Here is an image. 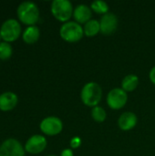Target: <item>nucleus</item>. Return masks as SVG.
Listing matches in <instances>:
<instances>
[{
    "label": "nucleus",
    "mask_w": 155,
    "mask_h": 156,
    "mask_svg": "<svg viewBox=\"0 0 155 156\" xmlns=\"http://www.w3.org/2000/svg\"><path fill=\"white\" fill-rule=\"evenodd\" d=\"M39 8L32 1H23L16 8V16L20 22L27 26H34L39 19Z\"/></svg>",
    "instance_id": "1"
},
{
    "label": "nucleus",
    "mask_w": 155,
    "mask_h": 156,
    "mask_svg": "<svg viewBox=\"0 0 155 156\" xmlns=\"http://www.w3.org/2000/svg\"><path fill=\"white\" fill-rule=\"evenodd\" d=\"M80 99L83 104L88 107L93 108L98 106L102 99L101 87L94 81L86 83L80 91Z\"/></svg>",
    "instance_id": "2"
},
{
    "label": "nucleus",
    "mask_w": 155,
    "mask_h": 156,
    "mask_svg": "<svg viewBox=\"0 0 155 156\" xmlns=\"http://www.w3.org/2000/svg\"><path fill=\"white\" fill-rule=\"evenodd\" d=\"M83 27L80 24L75 21L63 23L59 28V36L64 41L69 43H75L79 41L83 37Z\"/></svg>",
    "instance_id": "3"
},
{
    "label": "nucleus",
    "mask_w": 155,
    "mask_h": 156,
    "mask_svg": "<svg viewBox=\"0 0 155 156\" xmlns=\"http://www.w3.org/2000/svg\"><path fill=\"white\" fill-rule=\"evenodd\" d=\"M53 16L60 22H69L71 16H73L74 8L72 3L69 0H54L50 6Z\"/></svg>",
    "instance_id": "4"
},
{
    "label": "nucleus",
    "mask_w": 155,
    "mask_h": 156,
    "mask_svg": "<svg viewBox=\"0 0 155 156\" xmlns=\"http://www.w3.org/2000/svg\"><path fill=\"white\" fill-rule=\"evenodd\" d=\"M21 25L17 19L7 18L0 27V35L3 41L13 42L16 40L21 34Z\"/></svg>",
    "instance_id": "5"
},
{
    "label": "nucleus",
    "mask_w": 155,
    "mask_h": 156,
    "mask_svg": "<svg viewBox=\"0 0 155 156\" xmlns=\"http://www.w3.org/2000/svg\"><path fill=\"white\" fill-rule=\"evenodd\" d=\"M106 101L108 106L111 110L117 111L122 109L126 105L128 101V95L122 88H113L109 91Z\"/></svg>",
    "instance_id": "6"
},
{
    "label": "nucleus",
    "mask_w": 155,
    "mask_h": 156,
    "mask_svg": "<svg viewBox=\"0 0 155 156\" xmlns=\"http://www.w3.org/2000/svg\"><path fill=\"white\" fill-rule=\"evenodd\" d=\"M39 128L44 134L48 136H55L62 132L63 122L57 116H48L41 121Z\"/></svg>",
    "instance_id": "7"
},
{
    "label": "nucleus",
    "mask_w": 155,
    "mask_h": 156,
    "mask_svg": "<svg viewBox=\"0 0 155 156\" xmlns=\"http://www.w3.org/2000/svg\"><path fill=\"white\" fill-rule=\"evenodd\" d=\"M25 148L16 138H7L0 144V156H25Z\"/></svg>",
    "instance_id": "8"
},
{
    "label": "nucleus",
    "mask_w": 155,
    "mask_h": 156,
    "mask_svg": "<svg viewBox=\"0 0 155 156\" xmlns=\"http://www.w3.org/2000/svg\"><path fill=\"white\" fill-rule=\"evenodd\" d=\"M48 145V141L44 135L41 134H34L30 136L25 145V151L31 154H37L42 153Z\"/></svg>",
    "instance_id": "9"
},
{
    "label": "nucleus",
    "mask_w": 155,
    "mask_h": 156,
    "mask_svg": "<svg viewBox=\"0 0 155 156\" xmlns=\"http://www.w3.org/2000/svg\"><path fill=\"white\" fill-rule=\"evenodd\" d=\"M119 25V20L117 16L114 13L109 12L105 15H103L100 20V33L109 36L113 34Z\"/></svg>",
    "instance_id": "10"
},
{
    "label": "nucleus",
    "mask_w": 155,
    "mask_h": 156,
    "mask_svg": "<svg viewBox=\"0 0 155 156\" xmlns=\"http://www.w3.org/2000/svg\"><path fill=\"white\" fill-rule=\"evenodd\" d=\"M138 122V118L132 112H125L121 114L118 119V126L122 131L128 132L132 130Z\"/></svg>",
    "instance_id": "11"
},
{
    "label": "nucleus",
    "mask_w": 155,
    "mask_h": 156,
    "mask_svg": "<svg viewBox=\"0 0 155 156\" xmlns=\"http://www.w3.org/2000/svg\"><path fill=\"white\" fill-rule=\"evenodd\" d=\"M91 16H92V10L90 6L87 5L80 4L74 8L73 17L75 19V22L80 25L81 24L85 25L87 22H89L91 19Z\"/></svg>",
    "instance_id": "12"
},
{
    "label": "nucleus",
    "mask_w": 155,
    "mask_h": 156,
    "mask_svg": "<svg viewBox=\"0 0 155 156\" xmlns=\"http://www.w3.org/2000/svg\"><path fill=\"white\" fill-rule=\"evenodd\" d=\"M18 102L17 95L13 91H5L0 94V110L9 112L13 110Z\"/></svg>",
    "instance_id": "13"
},
{
    "label": "nucleus",
    "mask_w": 155,
    "mask_h": 156,
    "mask_svg": "<svg viewBox=\"0 0 155 156\" xmlns=\"http://www.w3.org/2000/svg\"><path fill=\"white\" fill-rule=\"evenodd\" d=\"M40 37V30L39 27L36 25L28 26L22 34V38L24 42L26 44H34L36 43Z\"/></svg>",
    "instance_id": "14"
},
{
    "label": "nucleus",
    "mask_w": 155,
    "mask_h": 156,
    "mask_svg": "<svg viewBox=\"0 0 155 156\" xmlns=\"http://www.w3.org/2000/svg\"><path fill=\"white\" fill-rule=\"evenodd\" d=\"M139 77L135 74H129L125 76L122 81V89L126 92H131L135 90L139 86Z\"/></svg>",
    "instance_id": "15"
},
{
    "label": "nucleus",
    "mask_w": 155,
    "mask_h": 156,
    "mask_svg": "<svg viewBox=\"0 0 155 156\" xmlns=\"http://www.w3.org/2000/svg\"><path fill=\"white\" fill-rule=\"evenodd\" d=\"M84 35L89 37H93L96 35H98L100 32V21L96 19H90L89 22H87L84 27Z\"/></svg>",
    "instance_id": "16"
},
{
    "label": "nucleus",
    "mask_w": 155,
    "mask_h": 156,
    "mask_svg": "<svg viewBox=\"0 0 155 156\" xmlns=\"http://www.w3.org/2000/svg\"><path fill=\"white\" fill-rule=\"evenodd\" d=\"M90 8L93 12L102 16L109 13V5L105 1H101V0L93 1L90 5Z\"/></svg>",
    "instance_id": "17"
},
{
    "label": "nucleus",
    "mask_w": 155,
    "mask_h": 156,
    "mask_svg": "<svg viewBox=\"0 0 155 156\" xmlns=\"http://www.w3.org/2000/svg\"><path fill=\"white\" fill-rule=\"evenodd\" d=\"M90 114H91L92 119L95 122H103L106 120V118H107L106 111L102 107H100L99 105L96 106V107H93L91 109Z\"/></svg>",
    "instance_id": "18"
},
{
    "label": "nucleus",
    "mask_w": 155,
    "mask_h": 156,
    "mask_svg": "<svg viewBox=\"0 0 155 156\" xmlns=\"http://www.w3.org/2000/svg\"><path fill=\"white\" fill-rule=\"evenodd\" d=\"M13 54V48L12 45L5 41L0 42V59L5 60L8 59Z\"/></svg>",
    "instance_id": "19"
},
{
    "label": "nucleus",
    "mask_w": 155,
    "mask_h": 156,
    "mask_svg": "<svg viewBox=\"0 0 155 156\" xmlns=\"http://www.w3.org/2000/svg\"><path fill=\"white\" fill-rule=\"evenodd\" d=\"M81 143H82L81 139L79 136H75V137L71 138L69 144L71 146V149H78L81 145Z\"/></svg>",
    "instance_id": "20"
},
{
    "label": "nucleus",
    "mask_w": 155,
    "mask_h": 156,
    "mask_svg": "<svg viewBox=\"0 0 155 156\" xmlns=\"http://www.w3.org/2000/svg\"><path fill=\"white\" fill-rule=\"evenodd\" d=\"M60 156H74V154H73L72 149H70V148H66V149H64V150L61 152Z\"/></svg>",
    "instance_id": "21"
},
{
    "label": "nucleus",
    "mask_w": 155,
    "mask_h": 156,
    "mask_svg": "<svg viewBox=\"0 0 155 156\" xmlns=\"http://www.w3.org/2000/svg\"><path fill=\"white\" fill-rule=\"evenodd\" d=\"M149 78H150L151 82L155 85V66L151 69L150 73H149Z\"/></svg>",
    "instance_id": "22"
},
{
    "label": "nucleus",
    "mask_w": 155,
    "mask_h": 156,
    "mask_svg": "<svg viewBox=\"0 0 155 156\" xmlns=\"http://www.w3.org/2000/svg\"><path fill=\"white\" fill-rule=\"evenodd\" d=\"M1 39H2V37H1V35H0V42H1Z\"/></svg>",
    "instance_id": "23"
},
{
    "label": "nucleus",
    "mask_w": 155,
    "mask_h": 156,
    "mask_svg": "<svg viewBox=\"0 0 155 156\" xmlns=\"http://www.w3.org/2000/svg\"><path fill=\"white\" fill-rule=\"evenodd\" d=\"M47 156H56V155H47Z\"/></svg>",
    "instance_id": "24"
}]
</instances>
